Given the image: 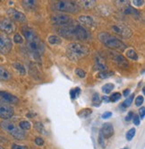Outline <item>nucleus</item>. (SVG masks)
I'll return each instance as SVG.
<instances>
[{"label":"nucleus","instance_id":"nucleus-41","mask_svg":"<svg viewBox=\"0 0 145 149\" xmlns=\"http://www.w3.org/2000/svg\"><path fill=\"white\" fill-rule=\"evenodd\" d=\"M111 116H112V112L107 111V112H105V113H103V114H102V118H103V119H108V118H110Z\"/></svg>","mask_w":145,"mask_h":149},{"label":"nucleus","instance_id":"nucleus-4","mask_svg":"<svg viewBox=\"0 0 145 149\" xmlns=\"http://www.w3.org/2000/svg\"><path fill=\"white\" fill-rule=\"evenodd\" d=\"M52 8L53 10H56L58 12L75 14L79 12L81 7L77 3L74 1H57L52 5Z\"/></svg>","mask_w":145,"mask_h":149},{"label":"nucleus","instance_id":"nucleus-18","mask_svg":"<svg viewBox=\"0 0 145 149\" xmlns=\"http://www.w3.org/2000/svg\"><path fill=\"white\" fill-rule=\"evenodd\" d=\"M11 78V74L5 68L0 66V81H7Z\"/></svg>","mask_w":145,"mask_h":149},{"label":"nucleus","instance_id":"nucleus-14","mask_svg":"<svg viewBox=\"0 0 145 149\" xmlns=\"http://www.w3.org/2000/svg\"><path fill=\"white\" fill-rule=\"evenodd\" d=\"M112 30L115 31L116 33L121 35V36H124V37H126V38H129L131 35H132V33H131V31L126 27V26H124V25H113L112 26Z\"/></svg>","mask_w":145,"mask_h":149},{"label":"nucleus","instance_id":"nucleus-32","mask_svg":"<svg viewBox=\"0 0 145 149\" xmlns=\"http://www.w3.org/2000/svg\"><path fill=\"white\" fill-rule=\"evenodd\" d=\"M14 40L15 43H17V44H21V43H23V39L22 38V36H21L19 33L14 34Z\"/></svg>","mask_w":145,"mask_h":149},{"label":"nucleus","instance_id":"nucleus-48","mask_svg":"<svg viewBox=\"0 0 145 149\" xmlns=\"http://www.w3.org/2000/svg\"><path fill=\"white\" fill-rule=\"evenodd\" d=\"M75 93L76 97H77V96H79V94H80V93H81V89H80L79 87H76V88L75 89Z\"/></svg>","mask_w":145,"mask_h":149},{"label":"nucleus","instance_id":"nucleus-49","mask_svg":"<svg viewBox=\"0 0 145 149\" xmlns=\"http://www.w3.org/2000/svg\"><path fill=\"white\" fill-rule=\"evenodd\" d=\"M0 149H5V148H4V147H3V146H1V145H0Z\"/></svg>","mask_w":145,"mask_h":149},{"label":"nucleus","instance_id":"nucleus-46","mask_svg":"<svg viewBox=\"0 0 145 149\" xmlns=\"http://www.w3.org/2000/svg\"><path fill=\"white\" fill-rule=\"evenodd\" d=\"M70 94H71V98L72 99H75L76 98V95H75V89H72L70 91Z\"/></svg>","mask_w":145,"mask_h":149},{"label":"nucleus","instance_id":"nucleus-12","mask_svg":"<svg viewBox=\"0 0 145 149\" xmlns=\"http://www.w3.org/2000/svg\"><path fill=\"white\" fill-rule=\"evenodd\" d=\"M113 134H114V127L111 123H105L102 125L99 135L104 138V139L111 137Z\"/></svg>","mask_w":145,"mask_h":149},{"label":"nucleus","instance_id":"nucleus-23","mask_svg":"<svg viewBox=\"0 0 145 149\" xmlns=\"http://www.w3.org/2000/svg\"><path fill=\"white\" fill-rule=\"evenodd\" d=\"M100 104H101V99L99 97V94L95 93L92 96V105L95 106V107H99V106H100Z\"/></svg>","mask_w":145,"mask_h":149},{"label":"nucleus","instance_id":"nucleus-7","mask_svg":"<svg viewBox=\"0 0 145 149\" xmlns=\"http://www.w3.org/2000/svg\"><path fill=\"white\" fill-rule=\"evenodd\" d=\"M16 26L14 23L10 19H4L0 22V31L6 34H11L14 33Z\"/></svg>","mask_w":145,"mask_h":149},{"label":"nucleus","instance_id":"nucleus-24","mask_svg":"<svg viewBox=\"0 0 145 149\" xmlns=\"http://www.w3.org/2000/svg\"><path fill=\"white\" fill-rule=\"evenodd\" d=\"M126 57L130 59H133V60H137L138 59V55L137 53L135 52V50H133V49H128L126 51Z\"/></svg>","mask_w":145,"mask_h":149},{"label":"nucleus","instance_id":"nucleus-43","mask_svg":"<svg viewBox=\"0 0 145 149\" xmlns=\"http://www.w3.org/2000/svg\"><path fill=\"white\" fill-rule=\"evenodd\" d=\"M133 111H130L128 114H127V116H126V121H130L131 120H133Z\"/></svg>","mask_w":145,"mask_h":149},{"label":"nucleus","instance_id":"nucleus-44","mask_svg":"<svg viewBox=\"0 0 145 149\" xmlns=\"http://www.w3.org/2000/svg\"><path fill=\"white\" fill-rule=\"evenodd\" d=\"M140 112V116H141V119H143L144 118V112H145V108L144 107H142L139 111Z\"/></svg>","mask_w":145,"mask_h":149},{"label":"nucleus","instance_id":"nucleus-5","mask_svg":"<svg viewBox=\"0 0 145 149\" xmlns=\"http://www.w3.org/2000/svg\"><path fill=\"white\" fill-rule=\"evenodd\" d=\"M51 22L54 24L66 27V26H70V24H72V19L66 15L58 14L51 16Z\"/></svg>","mask_w":145,"mask_h":149},{"label":"nucleus","instance_id":"nucleus-2","mask_svg":"<svg viewBox=\"0 0 145 149\" xmlns=\"http://www.w3.org/2000/svg\"><path fill=\"white\" fill-rule=\"evenodd\" d=\"M89 52L88 48L80 43H70L66 47V53L72 60H79L85 57Z\"/></svg>","mask_w":145,"mask_h":149},{"label":"nucleus","instance_id":"nucleus-30","mask_svg":"<svg viewBox=\"0 0 145 149\" xmlns=\"http://www.w3.org/2000/svg\"><path fill=\"white\" fill-rule=\"evenodd\" d=\"M14 67L15 69H17L19 71V73L21 74H26L25 68H24V67L22 65V64H20V63H14Z\"/></svg>","mask_w":145,"mask_h":149},{"label":"nucleus","instance_id":"nucleus-10","mask_svg":"<svg viewBox=\"0 0 145 149\" xmlns=\"http://www.w3.org/2000/svg\"><path fill=\"white\" fill-rule=\"evenodd\" d=\"M7 15L11 19L17 21V22H20V23H26V21H27L26 16L23 13L17 11V10L14 8H10L7 10Z\"/></svg>","mask_w":145,"mask_h":149},{"label":"nucleus","instance_id":"nucleus-19","mask_svg":"<svg viewBox=\"0 0 145 149\" xmlns=\"http://www.w3.org/2000/svg\"><path fill=\"white\" fill-rule=\"evenodd\" d=\"M114 60H115L117 62V65H119V66H123V65H126L127 66V61H126V59L124 58L122 55L115 54V58H114Z\"/></svg>","mask_w":145,"mask_h":149},{"label":"nucleus","instance_id":"nucleus-15","mask_svg":"<svg viewBox=\"0 0 145 149\" xmlns=\"http://www.w3.org/2000/svg\"><path fill=\"white\" fill-rule=\"evenodd\" d=\"M90 34L85 28H84L81 25L75 26V39L80 40H88Z\"/></svg>","mask_w":145,"mask_h":149},{"label":"nucleus","instance_id":"nucleus-25","mask_svg":"<svg viewBox=\"0 0 145 149\" xmlns=\"http://www.w3.org/2000/svg\"><path fill=\"white\" fill-rule=\"evenodd\" d=\"M114 88H115V86L113 84H106L105 86H102V92L106 94H108L112 92Z\"/></svg>","mask_w":145,"mask_h":149},{"label":"nucleus","instance_id":"nucleus-16","mask_svg":"<svg viewBox=\"0 0 145 149\" xmlns=\"http://www.w3.org/2000/svg\"><path fill=\"white\" fill-rule=\"evenodd\" d=\"M79 21L81 24H84L86 25L89 26H92V25H95V22L93 18L91 16H88V15H82L79 17Z\"/></svg>","mask_w":145,"mask_h":149},{"label":"nucleus","instance_id":"nucleus-3","mask_svg":"<svg viewBox=\"0 0 145 149\" xmlns=\"http://www.w3.org/2000/svg\"><path fill=\"white\" fill-rule=\"evenodd\" d=\"M0 127H2V130L6 131L8 134H10L12 136H14L17 140H23L25 139V134L24 132L19 129V127L13 122L9 120H3L0 123Z\"/></svg>","mask_w":145,"mask_h":149},{"label":"nucleus","instance_id":"nucleus-50","mask_svg":"<svg viewBox=\"0 0 145 149\" xmlns=\"http://www.w3.org/2000/svg\"><path fill=\"white\" fill-rule=\"evenodd\" d=\"M125 149H128V148H125Z\"/></svg>","mask_w":145,"mask_h":149},{"label":"nucleus","instance_id":"nucleus-1","mask_svg":"<svg viewBox=\"0 0 145 149\" xmlns=\"http://www.w3.org/2000/svg\"><path fill=\"white\" fill-rule=\"evenodd\" d=\"M99 40L104 44L106 47L113 49H117L119 51H124L126 49V46L125 45L123 41H121L119 39L112 36L108 33H100L99 34Z\"/></svg>","mask_w":145,"mask_h":149},{"label":"nucleus","instance_id":"nucleus-47","mask_svg":"<svg viewBox=\"0 0 145 149\" xmlns=\"http://www.w3.org/2000/svg\"><path fill=\"white\" fill-rule=\"evenodd\" d=\"M102 101H103V102H105L106 103H108V102H110L109 97L106 96V95H105V96H103V97H102Z\"/></svg>","mask_w":145,"mask_h":149},{"label":"nucleus","instance_id":"nucleus-42","mask_svg":"<svg viewBox=\"0 0 145 149\" xmlns=\"http://www.w3.org/2000/svg\"><path fill=\"white\" fill-rule=\"evenodd\" d=\"M36 127H37V129H38L39 132H42V130H44V127H43V125L41 124V123H39V122L36 123Z\"/></svg>","mask_w":145,"mask_h":149},{"label":"nucleus","instance_id":"nucleus-27","mask_svg":"<svg viewBox=\"0 0 145 149\" xmlns=\"http://www.w3.org/2000/svg\"><path fill=\"white\" fill-rule=\"evenodd\" d=\"M133 98H134V94H131L130 96L128 98H126V100L123 102V104H122L123 107L127 108V107H129V106H131L133 102Z\"/></svg>","mask_w":145,"mask_h":149},{"label":"nucleus","instance_id":"nucleus-13","mask_svg":"<svg viewBox=\"0 0 145 149\" xmlns=\"http://www.w3.org/2000/svg\"><path fill=\"white\" fill-rule=\"evenodd\" d=\"M23 33L24 38L28 40V42H32L34 40H40L39 37L38 36V34L35 33V31L29 28V27H23Z\"/></svg>","mask_w":145,"mask_h":149},{"label":"nucleus","instance_id":"nucleus-36","mask_svg":"<svg viewBox=\"0 0 145 149\" xmlns=\"http://www.w3.org/2000/svg\"><path fill=\"white\" fill-rule=\"evenodd\" d=\"M133 124H135L136 126L140 125V117L138 115L134 114L133 117Z\"/></svg>","mask_w":145,"mask_h":149},{"label":"nucleus","instance_id":"nucleus-28","mask_svg":"<svg viewBox=\"0 0 145 149\" xmlns=\"http://www.w3.org/2000/svg\"><path fill=\"white\" fill-rule=\"evenodd\" d=\"M113 74H114L113 72H109V71L105 70V71L100 72V73L99 74V76H98V77H99V78H101V79H105V78L110 77L111 76H113Z\"/></svg>","mask_w":145,"mask_h":149},{"label":"nucleus","instance_id":"nucleus-39","mask_svg":"<svg viewBox=\"0 0 145 149\" xmlns=\"http://www.w3.org/2000/svg\"><path fill=\"white\" fill-rule=\"evenodd\" d=\"M99 145L101 146L102 148H105L106 147V143H105V139L103 138L100 135H99Z\"/></svg>","mask_w":145,"mask_h":149},{"label":"nucleus","instance_id":"nucleus-38","mask_svg":"<svg viewBox=\"0 0 145 149\" xmlns=\"http://www.w3.org/2000/svg\"><path fill=\"white\" fill-rule=\"evenodd\" d=\"M35 143H36V145L37 146H43V144H44V140H43V138H41V137H39V136H38V137H36V139H35Z\"/></svg>","mask_w":145,"mask_h":149},{"label":"nucleus","instance_id":"nucleus-9","mask_svg":"<svg viewBox=\"0 0 145 149\" xmlns=\"http://www.w3.org/2000/svg\"><path fill=\"white\" fill-rule=\"evenodd\" d=\"M13 48L12 40L7 36L0 35V53L2 54H8Z\"/></svg>","mask_w":145,"mask_h":149},{"label":"nucleus","instance_id":"nucleus-6","mask_svg":"<svg viewBox=\"0 0 145 149\" xmlns=\"http://www.w3.org/2000/svg\"><path fill=\"white\" fill-rule=\"evenodd\" d=\"M14 109L9 104L0 101V118L7 120L14 116Z\"/></svg>","mask_w":145,"mask_h":149},{"label":"nucleus","instance_id":"nucleus-45","mask_svg":"<svg viewBox=\"0 0 145 149\" xmlns=\"http://www.w3.org/2000/svg\"><path fill=\"white\" fill-rule=\"evenodd\" d=\"M130 92H131V91H130L129 89L125 90V91L123 92V95H124L125 97H128V96H129V94H130Z\"/></svg>","mask_w":145,"mask_h":149},{"label":"nucleus","instance_id":"nucleus-22","mask_svg":"<svg viewBox=\"0 0 145 149\" xmlns=\"http://www.w3.org/2000/svg\"><path fill=\"white\" fill-rule=\"evenodd\" d=\"M23 7L27 9H33L37 6V1H33V0H27V1H23Z\"/></svg>","mask_w":145,"mask_h":149},{"label":"nucleus","instance_id":"nucleus-29","mask_svg":"<svg viewBox=\"0 0 145 149\" xmlns=\"http://www.w3.org/2000/svg\"><path fill=\"white\" fill-rule=\"evenodd\" d=\"M121 96H122V94H121L120 93H118V92H117V93H113L112 95L109 97V100H110V102H117V101L120 100Z\"/></svg>","mask_w":145,"mask_h":149},{"label":"nucleus","instance_id":"nucleus-17","mask_svg":"<svg viewBox=\"0 0 145 149\" xmlns=\"http://www.w3.org/2000/svg\"><path fill=\"white\" fill-rule=\"evenodd\" d=\"M77 4L80 7L81 6L85 9H90L96 5V1L95 0H84V1H79V3Z\"/></svg>","mask_w":145,"mask_h":149},{"label":"nucleus","instance_id":"nucleus-35","mask_svg":"<svg viewBox=\"0 0 145 149\" xmlns=\"http://www.w3.org/2000/svg\"><path fill=\"white\" fill-rule=\"evenodd\" d=\"M144 102V98L143 96H142V95H140V96H138L135 100V105L136 106H141Z\"/></svg>","mask_w":145,"mask_h":149},{"label":"nucleus","instance_id":"nucleus-40","mask_svg":"<svg viewBox=\"0 0 145 149\" xmlns=\"http://www.w3.org/2000/svg\"><path fill=\"white\" fill-rule=\"evenodd\" d=\"M12 149H28V148L26 146H20V145L14 144V145H13Z\"/></svg>","mask_w":145,"mask_h":149},{"label":"nucleus","instance_id":"nucleus-20","mask_svg":"<svg viewBox=\"0 0 145 149\" xmlns=\"http://www.w3.org/2000/svg\"><path fill=\"white\" fill-rule=\"evenodd\" d=\"M48 42L51 45H59L62 43V40L56 35H51L48 38Z\"/></svg>","mask_w":145,"mask_h":149},{"label":"nucleus","instance_id":"nucleus-11","mask_svg":"<svg viewBox=\"0 0 145 149\" xmlns=\"http://www.w3.org/2000/svg\"><path fill=\"white\" fill-rule=\"evenodd\" d=\"M0 101H2L6 103L15 104L19 102V99L16 96H14V95H13L12 93L0 91Z\"/></svg>","mask_w":145,"mask_h":149},{"label":"nucleus","instance_id":"nucleus-37","mask_svg":"<svg viewBox=\"0 0 145 149\" xmlns=\"http://www.w3.org/2000/svg\"><path fill=\"white\" fill-rule=\"evenodd\" d=\"M133 4L134 6H136L140 7V6H143V4H144V0H133Z\"/></svg>","mask_w":145,"mask_h":149},{"label":"nucleus","instance_id":"nucleus-31","mask_svg":"<svg viewBox=\"0 0 145 149\" xmlns=\"http://www.w3.org/2000/svg\"><path fill=\"white\" fill-rule=\"evenodd\" d=\"M135 132H136V130H135V129H131L127 133H126V139L128 140V141H131L133 138V136H135Z\"/></svg>","mask_w":145,"mask_h":149},{"label":"nucleus","instance_id":"nucleus-26","mask_svg":"<svg viewBox=\"0 0 145 149\" xmlns=\"http://www.w3.org/2000/svg\"><path fill=\"white\" fill-rule=\"evenodd\" d=\"M19 127L22 130H29L32 127V124L27 120H22L19 123Z\"/></svg>","mask_w":145,"mask_h":149},{"label":"nucleus","instance_id":"nucleus-8","mask_svg":"<svg viewBox=\"0 0 145 149\" xmlns=\"http://www.w3.org/2000/svg\"><path fill=\"white\" fill-rule=\"evenodd\" d=\"M28 47H29L30 52H32L37 57H39L40 55H42L44 52V45L40 40L29 42Z\"/></svg>","mask_w":145,"mask_h":149},{"label":"nucleus","instance_id":"nucleus-33","mask_svg":"<svg viewBox=\"0 0 145 149\" xmlns=\"http://www.w3.org/2000/svg\"><path fill=\"white\" fill-rule=\"evenodd\" d=\"M75 74H77V76H78L80 78H84V77H86V73H85V71H84V70L81 69V68H77V69L75 70Z\"/></svg>","mask_w":145,"mask_h":149},{"label":"nucleus","instance_id":"nucleus-34","mask_svg":"<svg viewBox=\"0 0 145 149\" xmlns=\"http://www.w3.org/2000/svg\"><path fill=\"white\" fill-rule=\"evenodd\" d=\"M125 13H126V14H127V15H129V14H135V15H139V13L136 11V10H135V9H133V7H131V6H127V8L126 9Z\"/></svg>","mask_w":145,"mask_h":149},{"label":"nucleus","instance_id":"nucleus-21","mask_svg":"<svg viewBox=\"0 0 145 149\" xmlns=\"http://www.w3.org/2000/svg\"><path fill=\"white\" fill-rule=\"evenodd\" d=\"M92 113V111L89 108H85V109H82L78 112V116L81 117L82 119H86Z\"/></svg>","mask_w":145,"mask_h":149}]
</instances>
